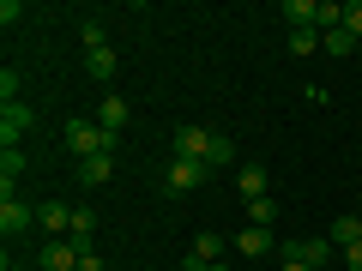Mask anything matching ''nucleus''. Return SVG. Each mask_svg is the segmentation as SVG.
<instances>
[{
    "label": "nucleus",
    "mask_w": 362,
    "mask_h": 271,
    "mask_svg": "<svg viewBox=\"0 0 362 271\" xmlns=\"http://www.w3.org/2000/svg\"><path fill=\"white\" fill-rule=\"evenodd\" d=\"M356 241H362V211H344L332 223V247H356Z\"/></svg>",
    "instance_id": "nucleus-14"
},
{
    "label": "nucleus",
    "mask_w": 362,
    "mask_h": 271,
    "mask_svg": "<svg viewBox=\"0 0 362 271\" xmlns=\"http://www.w3.org/2000/svg\"><path fill=\"white\" fill-rule=\"evenodd\" d=\"M85 73H90V78H103V85H109V78L121 73V66H115V49H90V54H85Z\"/></svg>",
    "instance_id": "nucleus-15"
},
{
    "label": "nucleus",
    "mask_w": 362,
    "mask_h": 271,
    "mask_svg": "<svg viewBox=\"0 0 362 271\" xmlns=\"http://www.w3.org/2000/svg\"><path fill=\"white\" fill-rule=\"evenodd\" d=\"M73 211H78V205H61V199H49V205H37V229L49 235V241H61V235L73 229Z\"/></svg>",
    "instance_id": "nucleus-5"
},
{
    "label": "nucleus",
    "mask_w": 362,
    "mask_h": 271,
    "mask_svg": "<svg viewBox=\"0 0 362 271\" xmlns=\"http://www.w3.org/2000/svg\"><path fill=\"white\" fill-rule=\"evenodd\" d=\"M175 157H194V163H206V169L235 163L230 139H223V133H206V127H175Z\"/></svg>",
    "instance_id": "nucleus-1"
},
{
    "label": "nucleus",
    "mask_w": 362,
    "mask_h": 271,
    "mask_svg": "<svg viewBox=\"0 0 362 271\" xmlns=\"http://www.w3.org/2000/svg\"><path fill=\"white\" fill-rule=\"evenodd\" d=\"M320 49V30H290V54H314Z\"/></svg>",
    "instance_id": "nucleus-20"
},
{
    "label": "nucleus",
    "mask_w": 362,
    "mask_h": 271,
    "mask_svg": "<svg viewBox=\"0 0 362 271\" xmlns=\"http://www.w3.org/2000/svg\"><path fill=\"white\" fill-rule=\"evenodd\" d=\"M0 271H30V265H13V259H6V265H0Z\"/></svg>",
    "instance_id": "nucleus-27"
},
{
    "label": "nucleus",
    "mask_w": 362,
    "mask_h": 271,
    "mask_svg": "<svg viewBox=\"0 0 362 271\" xmlns=\"http://www.w3.org/2000/svg\"><path fill=\"white\" fill-rule=\"evenodd\" d=\"M78 42H85V54H90V49H109V30H103V18H85V25H78Z\"/></svg>",
    "instance_id": "nucleus-16"
},
{
    "label": "nucleus",
    "mask_w": 362,
    "mask_h": 271,
    "mask_svg": "<svg viewBox=\"0 0 362 271\" xmlns=\"http://www.w3.org/2000/svg\"><path fill=\"white\" fill-rule=\"evenodd\" d=\"M284 253H290V259H302V265H314V271H320L326 259L338 253V247H332V235H308V241H290Z\"/></svg>",
    "instance_id": "nucleus-7"
},
{
    "label": "nucleus",
    "mask_w": 362,
    "mask_h": 271,
    "mask_svg": "<svg viewBox=\"0 0 362 271\" xmlns=\"http://www.w3.org/2000/svg\"><path fill=\"white\" fill-rule=\"evenodd\" d=\"M344 30L362 42V0H344Z\"/></svg>",
    "instance_id": "nucleus-21"
},
{
    "label": "nucleus",
    "mask_w": 362,
    "mask_h": 271,
    "mask_svg": "<svg viewBox=\"0 0 362 271\" xmlns=\"http://www.w3.org/2000/svg\"><path fill=\"white\" fill-rule=\"evenodd\" d=\"M30 169V157L25 151H0V193L13 199V187H18V175Z\"/></svg>",
    "instance_id": "nucleus-12"
},
{
    "label": "nucleus",
    "mask_w": 362,
    "mask_h": 271,
    "mask_svg": "<svg viewBox=\"0 0 362 271\" xmlns=\"http://www.w3.org/2000/svg\"><path fill=\"white\" fill-rule=\"evenodd\" d=\"M181 271H230V265H223V259H218V265H206V259H194V253H187V259H181Z\"/></svg>",
    "instance_id": "nucleus-23"
},
{
    "label": "nucleus",
    "mask_w": 362,
    "mask_h": 271,
    "mask_svg": "<svg viewBox=\"0 0 362 271\" xmlns=\"http://www.w3.org/2000/svg\"><path fill=\"white\" fill-rule=\"evenodd\" d=\"M30 133V109L25 103H0V145L6 151H18V139Z\"/></svg>",
    "instance_id": "nucleus-4"
},
{
    "label": "nucleus",
    "mask_w": 362,
    "mask_h": 271,
    "mask_svg": "<svg viewBox=\"0 0 362 271\" xmlns=\"http://www.w3.org/2000/svg\"><path fill=\"white\" fill-rule=\"evenodd\" d=\"M338 259H344L350 271H362V241H356V247H338Z\"/></svg>",
    "instance_id": "nucleus-24"
},
{
    "label": "nucleus",
    "mask_w": 362,
    "mask_h": 271,
    "mask_svg": "<svg viewBox=\"0 0 362 271\" xmlns=\"http://www.w3.org/2000/svg\"><path fill=\"white\" fill-rule=\"evenodd\" d=\"M320 49H326V54H350V49H356V37L338 25V30H326V37H320Z\"/></svg>",
    "instance_id": "nucleus-17"
},
{
    "label": "nucleus",
    "mask_w": 362,
    "mask_h": 271,
    "mask_svg": "<svg viewBox=\"0 0 362 271\" xmlns=\"http://www.w3.org/2000/svg\"><path fill=\"white\" fill-rule=\"evenodd\" d=\"M37 223V205H18V199H0V235L6 241H18V235Z\"/></svg>",
    "instance_id": "nucleus-6"
},
{
    "label": "nucleus",
    "mask_w": 362,
    "mask_h": 271,
    "mask_svg": "<svg viewBox=\"0 0 362 271\" xmlns=\"http://www.w3.org/2000/svg\"><path fill=\"white\" fill-rule=\"evenodd\" d=\"M109 175H115V151H97V157L78 163V181H85V187H103Z\"/></svg>",
    "instance_id": "nucleus-11"
},
{
    "label": "nucleus",
    "mask_w": 362,
    "mask_h": 271,
    "mask_svg": "<svg viewBox=\"0 0 362 271\" xmlns=\"http://www.w3.org/2000/svg\"><path fill=\"white\" fill-rule=\"evenodd\" d=\"M272 217H278L272 199H254V205H247V223H254V229H272Z\"/></svg>",
    "instance_id": "nucleus-19"
},
{
    "label": "nucleus",
    "mask_w": 362,
    "mask_h": 271,
    "mask_svg": "<svg viewBox=\"0 0 362 271\" xmlns=\"http://www.w3.org/2000/svg\"><path fill=\"white\" fill-rule=\"evenodd\" d=\"M37 265H42V271H78V253H73V241L61 235V241H49V247L37 253Z\"/></svg>",
    "instance_id": "nucleus-10"
},
{
    "label": "nucleus",
    "mask_w": 362,
    "mask_h": 271,
    "mask_svg": "<svg viewBox=\"0 0 362 271\" xmlns=\"http://www.w3.org/2000/svg\"><path fill=\"white\" fill-rule=\"evenodd\" d=\"M127 121H133V103H127V97H115V90H109L103 103H97V127H103V133H121V127H127Z\"/></svg>",
    "instance_id": "nucleus-8"
},
{
    "label": "nucleus",
    "mask_w": 362,
    "mask_h": 271,
    "mask_svg": "<svg viewBox=\"0 0 362 271\" xmlns=\"http://www.w3.org/2000/svg\"><path fill=\"white\" fill-rule=\"evenodd\" d=\"M78 271H103V253H90V259H78Z\"/></svg>",
    "instance_id": "nucleus-25"
},
{
    "label": "nucleus",
    "mask_w": 362,
    "mask_h": 271,
    "mask_svg": "<svg viewBox=\"0 0 362 271\" xmlns=\"http://www.w3.org/2000/svg\"><path fill=\"white\" fill-rule=\"evenodd\" d=\"M66 151L85 163V157H97V151H115V133L97 127V115H90V121H66Z\"/></svg>",
    "instance_id": "nucleus-2"
},
{
    "label": "nucleus",
    "mask_w": 362,
    "mask_h": 271,
    "mask_svg": "<svg viewBox=\"0 0 362 271\" xmlns=\"http://www.w3.org/2000/svg\"><path fill=\"white\" fill-rule=\"evenodd\" d=\"M206 175H211V169L206 163H194V157H169V169H163V187H169V193H194V187H206Z\"/></svg>",
    "instance_id": "nucleus-3"
},
{
    "label": "nucleus",
    "mask_w": 362,
    "mask_h": 271,
    "mask_svg": "<svg viewBox=\"0 0 362 271\" xmlns=\"http://www.w3.org/2000/svg\"><path fill=\"white\" fill-rule=\"evenodd\" d=\"M18 85H25V78H18V66H6V73H0V97H6V103H18Z\"/></svg>",
    "instance_id": "nucleus-22"
},
{
    "label": "nucleus",
    "mask_w": 362,
    "mask_h": 271,
    "mask_svg": "<svg viewBox=\"0 0 362 271\" xmlns=\"http://www.w3.org/2000/svg\"><path fill=\"white\" fill-rule=\"evenodd\" d=\"M218 253H223V235H199V241H194V259H206V265H218Z\"/></svg>",
    "instance_id": "nucleus-18"
},
{
    "label": "nucleus",
    "mask_w": 362,
    "mask_h": 271,
    "mask_svg": "<svg viewBox=\"0 0 362 271\" xmlns=\"http://www.w3.org/2000/svg\"><path fill=\"white\" fill-rule=\"evenodd\" d=\"M272 247H278V241H272V229H254V223H247V229L235 235V253H247V259H259V253H272Z\"/></svg>",
    "instance_id": "nucleus-13"
},
{
    "label": "nucleus",
    "mask_w": 362,
    "mask_h": 271,
    "mask_svg": "<svg viewBox=\"0 0 362 271\" xmlns=\"http://www.w3.org/2000/svg\"><path fill=\"white\" fill-rule=\"evenodd\" d=\"M284 271H314V265H302V259H284Z\"/></svg>",
    "instance_id": "nucleus-26"
},
{
    "label": "nucleus",
    "mask_w": 362,
    "mask_h": 271,
    "mask_svg": "<svg viewBox=\"0 0 362 271\" xmlns=\"http://www.w3.org/2000/svg\"><path fill=\"white\" fill-rule=\"evenodd\" d=\"M235 187H242L247 205H254V199H272V175H266L259 163H242V169H235Z\"/></svg>",
    "instance_id": "nucleus-9"
}]
</instances>
